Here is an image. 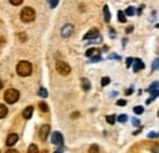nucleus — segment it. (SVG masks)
I'll return each instance as SVG.
<instances>
[{"instance_id": "nucleus-1", "label": "nucleus", "mask_w": 159, "mask_h": 153, "mask_svg": "<svg viewBox=\"0 0 159 153\" xmlns=\"http://www.w3.org/2000/svg\"><path fill=\"white\" fill-rule=\"evenodd\" d=\"M19 98H20V92H19L17 90H15V88H9V90H6V92L4 93V99H5V102H6L7 104H14V103H16V102L19 100Z\"/></svg>"}, {"instance_id": "nucleus-2", "label": "nucleus", "mask_w": 159, "mask_h": 153, "mask_svg": "<svg viewBox=\"0 0 159 153\" xmlns=\"http://www.w3.org/2000/svg\"><path fill=\"white\" fill-rule=\"evenodd\" d=\"M16 71H17V74H19L20 76H23V77L30 76L31 72H32V65H31V63H28V61H20V63L17 64Z\"/></svg>"}, {"instance_id": "nucleus-3", "label": "nucleus", "mask_w": 159, "mask_h": 153, "mask_svg": "<svg viewBox=\"0 0 159 153\" xmlns=\"http://www.w3.org/2000/svg\"><path fill=\"white\" fill-rule=\"evenodd\" d=\"M36 19V12L32 7H23L21 11V20L23 22H32Z\"/></svg>"}, {"instance_id": "nucleus-4", "label": "nucleus", "mask_w": 159, "mask_h": 153, "mask_svg": "<svg viewBox=\"0 0 159 153\" xmlns=\"http://www.w3.org/2000/svg\"><path fill=\"white\" fill-rule=\"evenodd\" d=\"M57 70H58L59 74L66 76V75L70 74L71 67H70V65H69L67 63H65V61H58V63H57Z\"/></svg>"}, {"instance_id": "nucleus-5", "label": "nucleus", "mask_w": 159, "mask_h": 153, "mask_svg": "<svg viewBox=\"0 0 159 153\" xmlns=\"http://www.w3.org/2000/svg\"><path fill=\"white\" fill-rule=\"evenodd\" d=\"M74 33V26L71 23H66L62 28H61V36L64 38H69L70 36H72Z\"/></svg>"}, {"instance_id": "nucleus-6", "label": "nucleus", "mask_w": 159, "mask_h": 153, "mask_svg": "<svg viewBox=\"0 0 159 153\" xmlns=\"http://www.w3.org/2000/svg\"><path fill=\"white\" fill-rule=\"evenodd\" d=\"M52 143H54L57 146H62L64 138H62V135L60 134L59 131H55V132L52 134Z\"/></svg>"}, {"instance_id": "nucleus-7", "label": "nucleus", "mask_w": 159, "mask_h": 153, "mask_svg": "<svg viewBox=\"0 0 159 153\" xmlns=\"http://www.w3.org/2000/svg\"><path fill=\"white\" fill-rule=\"evenodd\" d=\"M49 131H50V126L49 125H43L42 128H40L39 130V138L42 141H45L47 140V137H48V135H49Z\"/></svg>"}, {"instance_id": "nucleus-8", "label": "nucleus", "mask_w": 159, "mask_h": 153, "mask_svg": "<svg viewBox=\"0 0 159 153\" xmlns=\"http://www.w3.org/2000/svg\"><path fill=\"white\" fill-rule=\"evenodd\" d=\"M17 141H19V136H17V134H10L9 136H7V138H6V145H7L9 147H11V146H14Z\"/></svg>"}, {"instance_id": "nucleus-9", "label": "nucleus", "mask_w": 159, "mask_h": 153, "mask_svg": "<svg viewBox=\"0 0 159 153\" xmlns=\"http://www.w3.org/2000/svg\"><path fill=\"white\" fill-rule=\"evenodd\" d=\"M96 37H99V32H98L97 28H92L91 31H88V32L84 35L83 39H94Z\"/></svg>"}, {"instance_id": "nucleus-10", "label": "nucleus", "mask_w": 159, "mask_h": 153, "mask_svg": "<svg viewBox=\"0 0 159 153\" xmlns=\"http://www.w3.org/2000/svg\"><path fill=\"white\" fill-rule=\"evenodd\" d=\"M142 69H144V63L141 59H135L134 60V72H137Z\"/></svg>"}, {"instance_id": "nucleus-11", "label": "nucleus", "mask_w": 159, "mask_h": 153, "mask_svg": "<svg viewBox=\"0 0 159 153\" xmlns=\"http://www.w3.org/2000/svg\"><path fill=\"white\" fill-rule=\"evenodd\" d=\"M100 55V50L99 49H97V48H91V49H88L87 52H86V57L88 58H97Z\"/></svg>"}, {"instance_id": "nucleus-12", "label": "nucleus", "mask_w": 159, "mask_h": 153, "mask_svg": "<svg viewBox=\"0 0 159 153\" xmlns=\"http://www.w3.org/2000/svg\"><path fill=\"white\" fill-rule=\"evenodd\" d=\"M81 86L84 91H89L91 88V82L88 81V78H81Z\"/></svg>"}, {"instance_id": "nucleus-13", "label": "nucleus", "mask_w": 159, "mask_h": 153, "mask_svg": "<svg viewBox=\"0 0 159 153\" xmlns=\"http://www.w3.org/2000/svg\"><path fill=\"white\" fill-rule=\"evenodd\" d=\"M33 114V107H27L25 110H23V118L25 119H30Z\"/></svg>"}, {"instance_id": "nucleus-14", "label": "nucleus", "mask_w": 159, "mask_h": 153, "mask_svg": "<svg viewBox=\"0 0 159 153\" xmlns=\"http://www.w3.org/2000/svg\"><path fill=\"white\" fill-rule=\"evenodd\" d=\"M103 14H104V21L108 23V22L110 21V12H109L108 5H104V7H103Z\"/></svg>"}, {"instance_id": "nucleus-15", "label": "nucleus", "mask_w": 159, "mask_h": 153, "mask_svg": "<svg viewBox=\"0 0 159 153\" xmlns=\"http://www.w3.org/2000/svg\"><path fill=\"white\" fill-rule=\"evenodd\" d=\"M7 114V108H6V105H4V104H0V119H2V118H5Z\"/></svg>"}, {"instance_id": "nucleus-16", "label": "nucleus", "mask_w": 159, "mask_h": 153, "mask_svg": "<svg viewBox=\"0 0 159 153\" xmlns=\"http://www.w3.org/2000/svg\"><path fill=\"white\" fill-rule=\"evenodd\" d=\"M125 15H127V16H134V15H135V9H134V6H129V7L125 10Z\"/></svg>"}, {"instance_id": "nucleus-17", "label": "nucleus", "mask_w": 159, "mask_h": 153, "mask_svg": "<svg viewBox=\"0 0 159 153\" xmlns=\"http://www.w3.org/2000/svg\"><path fill=\"white\" fill-rule=\"evenodd\" d=\"M158 96H159V90H157V91H153V92H152V97H151L149 99H147V104H149L152 100H154V99H156Z\"/></svg>"}, {"instance_id": "nucleus-18", "label": "nucleus", "mask_w": 159, "mask_h": 153, "mask_svg": "<svg viewBox=\"0 0 159 153\" xmlns=\"http://www.w3.org/2000/svg\"><path fill=\"white\" fill-rule=\"evenodd\" d=\"M88 153H99V147H98L97 145H92V146L89 147Z\"/></svg>"}, {"instance_id": "nucleus-19", "label": "nucleus", "mask_w": 159, "mask_h": 153, "mask_svg": "<svg viewBox=\"0 0 159 153\" xmlns=\"http://www.w3.org/2000/svg\"><path fill=\"white\" fill-rule=\"evenodd\" d=\"M28 153H39L38 147H37L36 145H31V146L28 147Z\"/></svg>"}, {"instance_id": "nucleus-20", "label": "nucleus", "mask_w": 159, "mask_h": 153, "mask_svg": "<svg viewBox=\"0 0 159 153\" xmlns=\"http://www.w3.org/2000/svg\"><path fill=\"white\" fill-rule=\"evenodd\" d=\"M38 95H39L40 97H43V98H45V97L48 96V91H47L44 87H40L39 91H38Z\"/></svg>"}, {"instance_id": "nucleus-21", "label": "nucleus", "mask_w": 159, "mask_h": 153, "mask_svg": "<svg viewBox=\"0 0 159 153\" xmlns=\"http://www.w3.org/2000/svg\"><path fill=\"white\" fill-rule=\"evenodd\" d=\"M107 121H108V124H114L115 123V120H116V118H115V115H108L107 118Z\"/></svg>"}, {"instance_id": "nucleus-22", "label": "nucleus", "mask_w": 159, "mask_h": 153, "mask_svg": "<svg viewBox=\"0 0 159 153\" xmlns=\"http://www.w3.org/2000/svg\"><path fill=\"white\" fill-rule=\"evenodd\" d=\"M152 70H153V71H154V70H159V59L153 60V63H152Z\"/></svg>"}, {"instance_id": "nucleus-23", "label": "nucleus", "mask_w": 159, "mask_h": 153, "mask_svg": "<svg viewBox=\"0 0 159 153\" xmlns=\"http://www.w3.org/2000/svg\"><path fill=\"white\" fill-rule=\"evenodd\" d=\"M118 16H119L118 19H119L120 22H122V23H125V22H126V17H125V14H124L122 11H119V12H118Z\"/></svg>"}, {"instance_id": "nucleus-24", "label": "nucleus", "mask_w": 159, "mask_h": 153, "mask_svg": "<svg viewBox=\"0 0 159 153\" xmlns=\"http://www.w3.org/2000/svg\"><path fill=\"white\" fill-rule=\"evenodd\" d=\"M39 108H40V110H42V112H48V110H49V108H48L47 103H44V102H40Z\"/></svg>"}, {"instance_id": "nucleus-25", "label": "nucleus", "mask_w": 159, "mask_h": 153, "mask_svg": "<svg viewBox=\"0 0 159 153\" xmlns=\"http://www.w3.org/2000/svg\"><path fill=\"white\" fill-rule=\"evenodd\" d=\"M118 121H119V123H121V124H125V123L127 121V115H126V114L120 115L119 118H118Z\"/></svg>"}, {"instance_id": "nucleus-26", "label": "nucleus", "mask_w": 159, "mask_h": 153, "mask_svg": "<svg viewBox=\"0 0 159 153\" xmlns=\"http://www.w3.org/2000/svg\"><path fill=\"white\" fill-rule=\"evenodd\" d=\"M158 87H159V82H153V83L151 85V87L148 88V91H149V92H153V91H157L156 88H158Z\"/></svg>"}, {"instance_id": "nucleus-27", "label": "nucleus", "mask_w": 159, "mask_h": 153, "mask_svg": "<svg viewBox=\"0 0 159 153\" xmlns=\"http://www.w3.org/2000/svg\"><path fill=\"white\" fill-rule=\"evenodd\" d=\"M134 112H135V114H143V107H135L134 108Z\"/></svg>"}, {"instance_id": "nucleus-28", "label": "nucleus", "mask_w": 159, "mask_h": 153, "mask_svg": "<svg viewBox=\"0 0 159 153\" xmlns=\"http://www.w3.org/2000/svg\"><path fill=\"white\" fill-rule=\"evenodd\" d=\"M109 82H110L109 77H103L102 78V86H107V85H109Z\"/></svg>"}, {"instance_id": "nucleus-29", "label": "nucleus", "mask_w": 159, "mask_h": 153, "mask_svg": "<svg viewBox=\"0 0 159 153\" xmlns=\"http://www.w3.org/2000/svg\"><path fill=\"white\" fill-rule=\"evenodd\" d=\"M49 1V4H50V7H55L57 5H58V2H59V0H48Z\"/></svg>"}, {"instance_id": "nucleus-30", "label": "nucleus", "mask_w": 159, "mask_h": 153, "mask_svg": "<svg viewBox=\"0 0 159 153\" xmlns=\"http://www.w3.org/2000/svg\"><path fill=\"white\" fill-rule=\"evenodd\" d=\"M116 104H118L119 107H124V105H126V100H125V99H120V100L116 102Z\"/></svg>"}, {"instance_id": "nucleus-31", "label": "nucleus", "mask_w": 159, "mask_h": 153, "mask_svg": "<svg viewBox=\"0 0 159 153\" xmlns=\"http://www.w3.org/2000/svg\"><path fill=\"white\" fill-rule=\"evenodd\" d=\"M22 1H23V0H10V2H11L12 5H20V4H22Z\"/></svg>"}, {"instance_id": "nucleus-32", "label": "nucleus", "mask_w": 159, "mask_h": 153, "mask_svg": "<svg viewBox=\"0 0 159 153\" xmlns=\"http://www.w3.org/2000/svg\"><path fill=\"white\" fill-rule=\"evenodd\" d=\"M158 136L159 135L157 134V132H149V134H148V137H149V138H157Z\"/></svg>"}, {"instance_id": "nucleus-33", "label": "nucleus", "mask_w": 159, "mask_h": 153, "mask_svg": "<svg viewBox=\"0 0 159 153\" xmlns=\"http://www.w3.org/2000/svg\"><path fill=\"white\" fill-rule=\"evenodd\" d=\"M132 124H134L135 126H139V120L136 119V118H132Z\"/></svg>"}, {"instance_id": "nucleus-34", "label": "nucleus", "mask_w": 159, "mask_h": 153, "mask_svg": "<svg viewBox=\"0 0 159 153\" xmlns=\"http://www.w3.org/2000/svg\"><path fill=\"white\" fill-rule=\"evenodd\" d=\"M132 63H134V59H132V58H127V59H126V64H127V66H131Z\"/></svg>"}, {"instance_id": "nucleus-35", "label": "nucleus", "mask_w": 159, "mask_h": 153, "mask_svg": "<svg viewBox=\"0 0 159 153\" xmlns=\"http://www.w3.org/2000/svg\"><path fill=\"white\" fill-rule=\"evenodd\" d=\"M19 36H20L21 40H26V39H27V37H26V33H20Z\"/></svg>"}, {"instance_id": "nucleus-36", "label": "nucleus", "mask_w": 159, "mask_h": 153, "mask_svg": "<svg viewBox=\"0 0 159 153\" xmlns=\"http://www.w3.org/2000/svg\"><path fill=\"white\" fill-rule=\"evenodd\" d=\"M152 152H153V153H159V145L154 146V148L152 150Z\"/></svg>"}, {"instance_id": "nucleus-37", "label": "nucleus", "mask_w": 159, "mask_h": 153, "mask_svg": "<svg viewBox=\"0 0 159 153\" xmlns=\"http://www.w3.org/2000/svg\"><path fill=\"white\" fill-rule=\"evenodd\" d=\"M143 7H144V5H141V6H139V11H137V14H139V15H141V12H142V10H143Z\"/></svg>"}, {"instance_id": "nucleus-38", "label": "nucleus", "mask_w": 159, "mask_h": 153, "mask_svg": "<svg viewBox=\"0 0 159 153\" xmlns=\"http://www.w3.org/2000/svg\"><path fill=\"white\" fill-rule=\"evenodd\" d=\"M100 60V57H97V58H91V61H99Z\"/></svg>"}, {"instance_id": "nucleus-39", "label": "nucleus", "mask_w": 159, "mask_h": 153, "mask_svg": "<svg viewBox=\"0 0 159 153\" xmlns=\"http://www.w3.org/2000/svg\"><path fill=\"white\" fill-rule=\"evenodd\" d=\"M62 151H64V148H62V146H60V148L59 150H57L54 153H62Z\"/></svg>"}, {"instance_id": "nucleus-40", "label": "nucleus", "mask_w": 159, "mask_h": 153, "mask_svg": "<svg viewBox=\"0 0 159 153\" xmlns=\"http://www.w3.org/2000/svg\"><path fill=\"white\" fill-rule=\"evenodd\" d=\"M6 153H19V151H16V150H9Z\"/></svg>"}, {"instance_id": "nucleus-41", "label": "nucleus", "mask_w": 159, "mask_h": 153, "mask_svg": "<svg viewBox=\"0 0 159 153\" xmlns=\"http://www.w3.org/2000/svg\"><path fill=\"white\" fill-rule=\"evenodd\" d=\"M110 59H113V58H115V59H120V57H118V55H116V54H111V55H110Z\"/></svg>"}, {"instance_id": "nucleus-42", "label": "nucleus", "mask_w": 159, "mask_h": 153, "mask_svg": "<svg viewBox=\"0 0 159 153\" xmlns=\"http://www.w3.org/2000/svg\"><path fill=\"white\" fill-rule=\"evenodd\" d=\"M132 30H134V26H131V27H129V28L126 30V32H127V33H130V32H131Z\"/></svg>"}, {"instance_id": "nucleus-43", "label": "nucleus", "mask_w": 159, "mask_h": 153, "mask_svg": "<svg viewBox=\"0 0 159 153\" xmlns=\"http://www.w3.org/2000/svg\"><path fill=\"white\" fill-rule=\"evenodd\" d=\"M126 93H127V95H131V93H132V88H130V90H129Z\"/></svg>"}, {"instance_id": "nucleus-44", "label": "nucleus", "mask_w": 159, "mask_h": 153, "mask_svg": "<svg viewBox=\"0 0 159 153\" xmlns=\"http://www.w3.org/2000/svg\"><path fill=\"white\" fill-rule=\"evenodd\" d=\"M1 88H2V82L0 81V90H1Z\"/></svg>"}, {"instance_id": "nucleus-45", "label": "nucleus", "mask_w": 159, "mask_h": 153, "mask_svg": "<svg viewBox=\"0 0 159 153\" xmlns=\"http://www.w3.org/2000/svg\"><path fill=\"white\" fill-rule=\"evenodd\" d=\"M157 28H159V23H158V25H157Z\"/></svg>"}]
</instances>
